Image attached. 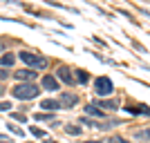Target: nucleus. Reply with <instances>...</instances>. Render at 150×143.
Returning <instances> with one entry per match:
<instances>
[{
    "label": "nucleus",
    "mask_w": 150,
    "mask_h": 143,
    "mask_svg": "<svg viewBox=\"0 0 150 143\" xmlns=\"http://www.w3.org/2000/svg\"><path fill=\"white\" fill-rule=\"evenodd\" d=\"M2 94H5V87H2V85H0V96H2Z\"/></svg>",
    "instance_id": "obj_24"
},
{
    "label": "nucleus",
    "mask_w": 150,
    "mask_h": 143,
    "mask_svg": "<svg viewBox=\"0 0 150 143\" xmlns=\"http://www.w3.org/2000/svg\"><path fill=\"white\" fill-rule=\"evenodd\" d=\"M83 143H101V141H83Z\"/></svg>",
    "instance_id": "obj_25"
},
{
    "label": "nucleus",
    "mask_w": 150,
    "mask_h": 143,
    "mask_svg": "<svg viewBox=\"0 0 150 143\" xmlns=\"http://www.w3.org/2000/svg\"><path fill=\"white\" fill-rule=\"evenodd\" d=\"M9 107H11L9 101H0V112H9Z\"/></svg>",
    "instance_id": "obj_18"
},
{
    "label": "nucleus",
    "mask_w": 150,
    "mask_h": 143,
    "mask_svg": "<svg viewBox=\"0 0 150 143\" xmlns=\"http://www.w3.org/2000/svg\"><path fill=\"white\" fill-rule=\"evenodd\" d=\"M94 105H99V107H103V112H105V110H117V105H119V103H117V101H110V99H103V101H96V103H94Z\"/></svg>",
    "instance_id": "obj_11"
},
{
    "label": "nucleus",
    "mask_w": 150,
    "mask_h": 143,
    "mask_svg": "<svg viewBox=\"0 0 150 143\" xmlns=\"http://www.w3.org/2000/svg\"><path fill=\"white\" fill-rule=\"evenodd\" d=\"M134 137L141 139V141H150V128H146V130H137V132H134Z\"/></svg>",
    "instance_id": "obj_15"
},
{
    "label": "nucleus",
    "mask_w": 150,
    "mask_h": 143,
    "mask_svg": "<svg viewBox=\"0 0 150 143\" xmlns=\"http://www.w3.org/2000/svg\"><path fill=\"white\" fill-rule=\"evenodd\" d=\"M11 118H16V121H20V123H23V121H25V114H11Z\"/></svg>",
    "instance_id": "obj_22"
},
{
    "label": "nucleus",
    "mask_w": 150,
    "mask_h": 143,
    "mask_svg": "<svg viewBox=\"0 0 150 143\" xmlns=\"http://www.w3.org/2000/svg\"><path fill=\"white\" fill-rule=\"evenodd\" d=\"M13 63H16V54H9V51H7V54L0 56V67H9Z\"/></svg>",
    "instance_id": "obj_10"
},
{
    "label": "nucleus",
    "mask_w": 150,
    "mask_h": 143,
    "mask_svg": "<svg viewBox=\"0 0 150 143\" xmlns=\"http://www.w3.org/2000/svg\"><path fill=\"white\" fill-rule=\"evenodd\" d=\"M65 132L72 134V137H79V134L83 132V128H81V125H65Z\"/></svg>",
    "instance_id": "obj_14"
},
{
    "label": "nucleus",
    "mask_w": 150,
    "mask_h": 143,
    "mask_svg": "<svg viewBox=\"0 0 150 143\" xmlns=\"http://www.w3.org/2000/svg\"><path fill=\"white\" fill-rule=\"evenodd\" d=\"M58 103H61V107H65V110H69V107H74L76 103H79V96H76L74 92H65L58 96Z\"/></svg>",
    "instance_id": "obj_5"
},
{
    "label": "nucleus",
    "mask_w": 150,
    "mask_h": 143,
    "mask_svg": "<svg viewBox=\"0 0 150 143\" xmlns=\"http://www.w3.org/2000/svg\"><path fill=\"white\" fill-rule=\"evenodd\" d=\"M85 114H90V116H96V118H105V112L103 110H99V105H88L85 107Z\"/></svg>",
    "instance_id": "obj_9"
},
{
    "label": "nucleus",
    "mask_w": 150,
    "mask_h": 143,
    "mask_svg": "<svg viewBox=\"0 0 150 143\" xmlns=\"http://www.w3.org/2000/svg\"><path fill=\"white\" fill-rule=\"evenodd\" d=\"M94 92L99 94V96H110V94L114 92V85L108 76H99V78L94 81Z\"/></svg>",
    "instance_id": "obj_3"
},
{
    "label": "nucleus",
    "mask_w": 150,
    "mask_h": 143,
    "mask_svg": "<svg viewBox=\"0 0 150 143\" xmlns=\"http://www.w3.org/2000/svg\"><path fill=\"white\" fill-rule=\"evenodd\" d=\"M2 47H5V45H2V40H0V51H2Z\"/></svg>",
    "instance_id": "obj_26"
},
{
    "label": "nucleus",
    "mask_w": 150,
    "mask_h": 143,
    "mask_svg": "<svg viewBox=\"0 0 150 143\" xmlns=\"http://www.w3.org/2000/svg\"><path fill=\"white\" fill-rule=\"evenodd\" d=\"M20 61L23 63H27L29 67H34V69H47V58H43V56H38V54H34V51H20Z\"/></svg>",
    "instance_id": "obj_2"
},
{
    "label": "nucleus",
    "mask_w": 150,
    "mask_h": 143,
    "mask_svg": "<svg viewBox=\"0 0 150 143\" xmlns=\"http://www.w3.org/2000/svg\"><path fill=\"white\" fill-rule=\"evenodd\" d=\"M56 78H58V81H63V83H67V85H74V83H76L74 72H72L69 67H65V65L56 69Z\"/></svg>",
    "instance_id": "obj_4"
},
{
    "label": "nucleus",
    "mask_w": 150,
    "mask_h": 143,
    "mask_svg": "<svg viewBox=\"0 0 150 143\" xmlns=\"http://www.w3.org/2000/svg\"><path fill=\"white\" fill-rule=\"evenodd\" d=\"M74 76H76V83H88L90 81V74H88V72H83V69H76Z\"/></svg>",
    "instance_id": "obj_13"
},
{
    "label": "nucleus",
    "mask_w": 150,
    "mask_h": 143,
    "mask_svg": "<svg viewBox=\"0 0 150 143\" xmlns=\"http://www.w3.org/2000/svg\"><path fill=\"white\" fill-rule=\"evenodd\" d=\"M34 118H36V121H54V114H47V112H38V114H34Z\"/></svg>",
    "instance_id": "obj_16"
},
{
    "label": "nucleus",
    "mask_w": 150,
    "mask_h": 143,
    "mask_svg": "<svg viewBox=\"0 0 150 143\" xmlns=\"http://www.w3.org/2000/svg\"><path fill=\"white\" fill-rule=\"evenodd\" d=\"M128 112H132V114H148L150 116V107L148 105H137V107H125Z\"/></svg>",
    "instance_id": "obj_12"
},
{
    "label": "nucleus",
    "mask_w": 150,
    "mask_h": 143,
    "mask_svg": "<svg viewBox=\"0 0 150 143\" xmlns=\"http://www.w3.org/2000/svg\"><path fill=\"white\" fill-rule=\"evenodd\" d=\"M40 94V87L36 83H16L11 89V96L13 99H20V101H29V99H36Z\"/></svg>",
    "instance_id": "obj_1"
},
{
    "label": "nucleus",
    "mask_w": 150,
    "mask_h": 143,
    "mask_svg": "<svg viewBox=\"0 0 150 143\" xmlns=\"http://www.w3.org/2000/svg\"><path fill=\"white\" fill-rule=\"evenodd\" d=\"M29 132L34 134V137H38V139H45V137H47V134H45V130H40V128H34V125L29 128Z\"/></svg>",
    "instance_id": "obj_17"
},
{
    "label": "nucleus",
    "mask_w": 150,
    "mask_h": 143,
    "mask_svg": "<svg viewBox=\"0 0 150 143\" xmlns=\"http://www.w3.org/2000/svg\"><path fill=\"white\" fill-rule=\"evenodd\" d=\"M40 107H43L45 112H54V110H63V107H61V103H58L56 99H45V101H40Z\"/></svg>",
    "instance_id": "obj_7"
},
{
    "label": "nucleus",
    "mask_w": 150,
    "mask_h": 143,
    "mask_svg": "<svg viewBox=\"0 0 150 143\" xmlns=\"http://www.w3.org/2000/svg\"><path fill=\"white\" fill-rule=\"evenodd\" d=\"M9 130H11L16 137H20V134H23V130H20V128H13V125H9Z\"/></svg>",
    "instance_id": "obj_21"
},
{
    "label": "nucleus",
    "mask_w": 150,
    "mask_h": 143,
    "mask_svg": "<svg viewBox=\"0 0 150 143\" xmlns=\"http://www.w3.org/2000/svg\"><path fill=\"white\" fill-rule=\"evenodd\" d=\"M36 69H18L16 72V81L18 83H34L36 81Z\"/></svg>",
    "instance_id": "obj_6"
},
{
    "label": "nucleus",
    "mask_w": 150,
    "mask_h": 143,
    "mask_svg": "<svg viewBox=\"0 0 150 143\" xmlns=\"http://www.w3.org/2000/svg\"><path fill=\"white\" fill-rule=\"evenodd\" d=\"M7 76H9V72H7V69H5V67H0V81H5Z\"/></svg>",
    "instance_id": "obj_19"
},
{
    "label": "nucleus",
    "mask_w": 150,
    "mask_h": 143,
    "mask_svg": "<svg viewBox=\"0 0 150 143\" xmlns=\"http://www.w3.org/2000/svg\"><path fill=\"white\" fill-rule=\"evenodd\" d=\"M43 87H45V89H50V92L58 89V78H56V76H45V78H43Z\"/></svg>",
    "instance_id": "obj_8"
},
{
    "label": "nucleus",
    "mask_w": 150,
    "mask_h": 143,
    "mask_svg": "<svg viewBox=\"0 0 150 143\" xmlns=\"http://www.w3.org/2000/svg\"><path fill=\"white\" fill-rule=\"evenodd\" d=\"M0 143H11V141H9L7 137H0Z\"/></svg>",
    "instance_id": "obj_23"
},
{
    "label": "nucleus",
    "mask_w": 150,
    "mask_h": 143,
    "mask_svg": "<svg viewBox=\"0 0 150 143\" xmlns=\"http://www.w3.org/2000/svg\"><path fill=\"white\" fill-rule=\"evenodd\" d=\"M110 143H128V141L121 139V137H112V139H110Z\"/></svg>",
    "instance_id": "obj_20"
}]
</instances>
